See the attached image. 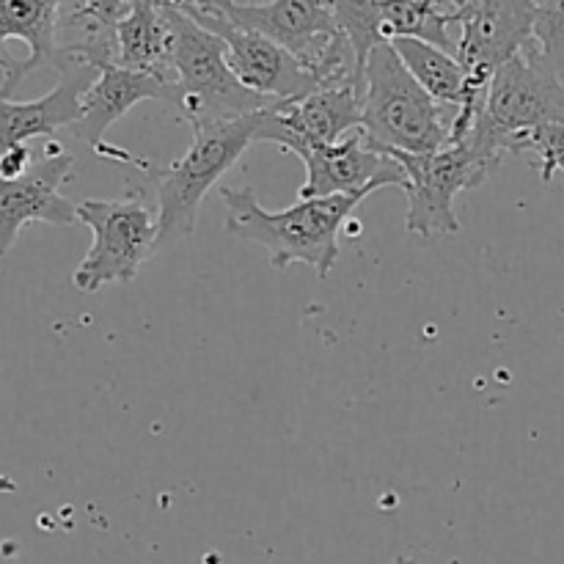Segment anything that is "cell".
<instances>
[{
	"label": "cell",
	"mask_w": 564,
	"mask_h": 564,
	"mask_svg": "<svg viewBox=\"0 0 564 564\" xmlns=\"http://www.w3.org/2000/svg\"><path fill=\"white\" fill-rule=\"evenodd\" d=\"M262 113L264 108L240 116V119L193 124L191 147L171 165L149 163L147 158H135V154L110 147V143L94 149L105 160L135 165L154 182V187H158V251L187 240L196 231L204 196L246 154V149L259 141Z\"/></svg>",
	"instance_id": "6da1fadb"
},
{
	"label": "cell",
	"mask_w": 564,
	"mask_h": 564,
	"mask_svg": "<svg viewBox=\"0 0 564 564\" xmlns=\"http://www.w3.org/2000/svg\"><path fill=\"white\" fill-rule=\"evenodd\" d=\"M367 196L369 193L297 198L292 207L270 213L259 204L253 187H220L226 231L231 237L262 246L275 270L301 262L317 270L319 279H328L336 268L341 226Z\"/></svg>",
	"instance_id": "7a4b0ae2"
},
{
	"label": "cell",
	"mask_w": 564,
	"mask_h": 564,
	"mask_svg": "<svg viewBox=\"0 0 564 564\" xmlns=\"http://www.w3.org/2000/svg\"><path fill=\"white\" fill-rule=\"evenodd\" d=\"M460 108L430 97L389 42L364 66L361 132L383 154H430L449 147Z\"/></svg>",
	"instance_id": "3957f363"
},
{
	"label": "cell",
	"mask_w": 564,
	"mask_h": 564,
	"mask_svg": "<svg viewBox=\"0 0 564 564\" xmlns=\"http://www.w3.org/2000/svg\"><path fill=\"white\" fill-rule=\"evenodd\" d=\"M169 20L171 36H174V47H171V66H174L176 80L174 110L182 121L193 127L204 121L240 119L275 102L242 86V80L229 66L226 44L220 42V36L198 25L185 9L171 3Z\"/></svg>",
	"instance_id": "277c9868"
},
{
	"label": "cell",
	"mask_w": 564,
	"mask_h": 564,
	"mask_svg": "<svg viewBox=\"0 0 564 564\" xmlns=\"http://www.w3.org/2000/svg\"><path fill=\"white\" fill-rule=\"evenodd\" d=\"M405 169L408 235L433 240L441 235H457L460 218L455 213L457 193L479 187L499 171L505 154L477 135L449 143L430 154H391Z\"/></svg>",
	"instance_id": "5b68a950"
},
{
	"label": "cell",
	"mask_w": 564,
	"mask_h": 564,
	"mask_svg": "<svg viewBox=\"0 0 564 564\" xmlns=\"http://www.w3.org/2000/svg\"><path fill=\"white\" fill-rule=\"evenodd\" d=\"M77 220L94 235L91 248L72 275V284L86 295L108 284H130L141 264L158 253V215L138 187L121 198H83Z\"/></svg>",
	"instance_id": "8992f818"
},
{
	"label": "cell",
	"mask_w": 564,
	"mask_h": 564,
	"mask_svg": "<svg viewBox=\"0 0 564 564\" xmlns=\"http://www.w3.org/2000/svg\"><path fill=\"white\" fill-rule=\"evenodd\" d=\"M545 124H564V80L540 58L538 44L507 61L490 80L485 113L474 124L501 154Z\"/></svg>",
	"instance_id": "52a82bcc"
},
{
	"label": "cell",
	"mask_w": 564,
	"mask_h": 564,
	"mask_svg": "<svg viewBox=\"0 0 564 564\" xmlns=\"http://www.w3.org/2000/svg\"><path fill=\"white\" fill-rule=\"evenodd\" d=\"M174 3L185 9L198 25L220 36V42L226 44L229 66L240 77L242 86H248L251 91L275 99V102H286V99L306 97L319 88L317 77L273 39L237 25L202 0H174Z\"/></svg>",
	"instance_id": "ba28073f"
},
{
	"label": "cell",
	"mask_w": 564,
	"mask_h": 564,
	"mask_svg": "<svg viewBox=\"0 0 564 564\" xmlns=\"http://www.w3.org/2000/svg\"><path fill=\"white\" fill-rule=\"evenodd\" d=\"M538 0H468L455 11L457 61L468 77L490 83L510 58L534 44Z\"/></svg>",
	"instance_id": "9c48e42d"
},
{
	"label": "cell",
	"mask_w": 564,
	"mask_h": 564,
	"mask_svg": "<svg viewBox=\"0 0 564 564\" xmlns=\"http://www.w3.org/2000/svg\"><path fill=\"white\" fill-rule=\"evenodd\" d=\"M364 119V83L319 86L306 97L273 102L264 108L259 141L301 154L319 143H336L356 132Z\"/></svg>",
	"instance_id": "30bf717a"
},
{
	"label": "cell",
	"mask_w": 564,
	"mask_h": 564,
	"mask_svg": "<svg viewBox=\"0 0 564 564\" xmlns=\"http://www.w3.org/2000/svg\"><path fill=\"white\" fill-rule=\"evenodd\" d=\"M75 158L50 138L31 169L17 180H0V259L14 248L22 226L31 220L72 226L77 204L61 196V185L72 176Z\"/></svg>",
	"instance_id": "8fae6325"
},
{
	"label": "cell",
	"mask_w": 564,
	"mask_h": 564,
	"mask_svg": "<svg viewBox=\"0 0 564 564\" xmlns=\"http://www.w3.org/2000/svg\"><path fill=\"white\" fill-rule=\"evenodd\" d=\"M297 158L306 165V182L297 191V198L375 193L391 185L400 191L405 187V169L400 160L378 152L364 138L361 127L336 143L303 149Z\"/></svg>",
	"instance_id": "7c38bea8"
},
{
	"label": "cell",
	"mask_w": 564,
	"mask_h": 564,
	"mask_svg": "<svg viewBox=\"0 0 564 564\" xmlns=\"http://www.w3.org/2000/svg\"><path fill=\"white\" fill-rule=\"evenodd\" d=\"M55 69L61 72L53 91L44 97L14 102L0 97V154L31 138H53L61 127H72L80 119L83 94L97 80V66L83 58L75 47H61Z\"/></svg>",
	"instance_id": "4fadbf2b"
},
{
	"label": "cell",
	"mask_w": 564,
	"mask_h": 564,
	"mask_svg": "<svg viewBox=\"0 0 564 564\" xmlns=\"http://www.w3.org/2000/svg\"><path fill=\"white\" fill-rule=\"evenodd\" d=\"M72 0H0V97H11L17 86L39 66L58 61L55 31Z\"/></svg>",
	"instance_id": "5bb4252c"
},
{
	"label": "cell",
	"mask_w": 564,
	"mask_h": 564,
	"mask_svg": "<svg viewBox=\"0 0 564 564\" xmlns=\"http://www.w3.org/2000/svg\"><path fill=\"white\" fill-rule=\"evenodd\" d=\"M91 64L97 66V80L83 94L80 119L72 124V132L91 149L102 147L105 132L143 99H160L174 108L176 86L171 83L160 80L149 72L121 66L110 58H97Z\"/></svg>",
	"instance_id": "9a60e30c"
},
{
	"label": "cell",
	"mask_w": 564,
	"mask_h": 564,
	"mask_svg": "<svg viewBox=\"0 0 564 564\" xmlns=\"http://www.w3.org/2000/svg\"><path fill=\"white\" fill-rule=\"evenodd\" d=\"M171 3L174 0H127L124 14L113 28V39L116 64L149 72L176 86L174 66H171V47H174L169 20Z\"/></svg>",
	"instance_id": "2e32d148"
},
{
	"label": "cell",
	"mask_w": 564,
	"mask_h": 564,
	"mask_svg": "<svg viewBox=\"0 0 564 564\" xmlns=\"http://www.w3.org/2000/svg\"><path fill=\"white\" fill-rule=\"evenodd\" d=\"M391 47L400 55L419 86L444 105H466V102H488L490 83H477L468 77L455 53H446L438 44H430L424 39L400 36L391 39Z\"/></svg>",
	"instance_id": "e0dca14e"
},
{
	"label": "cell",
	"mask_w": 564,
	"mask_h": 564,
	"mask_svg": "<svg viewBox=\"0 0 564 564\" xmlns=\"http://www.w3.org/2000/svg\"><path fill=\"white\" fill-rule=\"evenodd\" d=\"M512 154H534L540 180L549 185L556 171H564V124H545L512 143Z\"/></svg>",
	"instance_id": "ac0fdd59"
},
{
	"label": "cell",
	"mask_w": 564,
	"mask_h": 564,
	"mask_svg": "<svg viewBox=\"0 0 564 564\" xmlns=\"http://www.w3.org/2000/svg\"><path fill=\"white\" fill-rule=\"evenodd\" d=\"M534 44L545 64L564 80V0H540Z\"/></svg>",
	"instance_id": "d6986e66"
},
{
	"label": "cell",
	"mask_w": 564,
	"mask_h": 564,
	"mask_svg": "<svg viewBox=\"0 0 564 564\" xmlns=\"http://www.w3.org/2000/svg\"><path fill=\"white\" fill-rule=\"evenodd\" d=\"M33 152L28 143H20V147H11L0 154V180H17V176L25 174L33 165Z\"/></svg>",
	"instance_id": "ffe728a7"
},
{
	"label": "cell",
	"mask_w": 564,
	"mask_h": 564,
	"mask_svg": "<svg viewBox=\"0 0 564 564\" xmlns=\"http://www.w3.org/2000/svg\"><path fill=\"white\" fill-rule=\"evenodd\" d=\"M394 564H422V562H416V560H413V556H408V554H400L394 560Z\"/></svg>",
	"instance_id": "44dd1931"
},
{
	"label": "cell",
	"mask_w": 564,
	"mask_h": 564,
	"mask_svg": "<svg viewBox=\"0 0 564 564\" xmlns=\"http://www.w3.org/2000/svg\"><path fill=\"white\" fill-rule=\"evenodd\" d=\"M231 3H240V6H262V3H270V0H231Z\"/></svg>",
	"instance_id": "7402d4cb"
}]
</instances>
